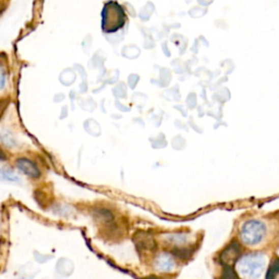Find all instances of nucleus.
Instances as JSON below:
<instances>
[{
	"mask_svg": "<svg viewBox=\"0 0 279 279\" xmlns=\"http://www.w3.org/2000/svg\"><path fill=\"white\" fill-rule=\"evenodd\" d=\"M265 266L264 257L260 253H251L243 257L238 263L239 272L249 279L260 277Z\"/></svg>",
	"mask_w": 279,
	"mask_h": 279,
	"instance_id": "nucleus-1",
	"label": "nucleus"
},
{
	"mask_svg": "<svg viewBox=\"0 0 279 279\" xmlns=\"http://www.w3.org/2000/svg\"><path fill=\"white\" fill-rule=\"evenodd\" d=\"M266 227L265 225L259 220H250L246 221L240 230V236H241L242 241L245 244L255 245L260 243L265 236Z\"/></svg>",
	"mask_w": 279,
	"mask_h": 279,
	"instance_id": "nucleus-2",
	"label": "nucleus"
},
{
	"mask_svg": "<svg viewBox=\"0 0 279 279\" xmlns=\"http://www.w3.org/2000/svg\"><path fill=\"white\" fill-rule=\"evenodd\" d=\"M15 166L24 174L25 176L33 178V179H38L41 177V170L37 167L34 161H32L29 158L25 157H21L15 160Z\"/></svg>",
	"mask_w": 279,
	"mask_h": 279,
	"instance_id": "nucleus-3",
	"label": "nucleus"
},
{
	"mask_svg": "<svg viewBox=\"0 0 279 279\" xmlns=\"http://www.w3.org/2000/svg\"><path fill=\"white\" fill-rule=\"evenodd\" d=\"M0 179L6 180V181L17 182V181H19V177L15 175V173L11 168L0 166Z\"/></svg>",
	"mask_w": 279,
	"mask_h": 279,
	"instance_id": "nucleus-4",
	"label": "nucleus"
},
{
	"mask_svg": "<svg viewBox=\"0 0 279 279\" xmlns=\"http://www.w3.org/2000/svg\"><path fill=\"white\" fill-rule=\"evenodd\" d=\"M156 265L161 270H169L170 268H173V266H174V261H173L172 258L168 257V255H161V257L157 260V264Z\"/></svg>",
	"mask_w": 279,
	"mask_h": 279,
	"instance_id": "nucleus-5",
	"label": "nucleus"
},
{
	"mask_svg": "<svg viewBox=\"0 0 279 279\" xmlns=\"http://www.w3.org/2000/svg\"><path fill=\"white\" fill-rule=\"evenodd\" d=\"M7 69L6 67L0 63V90H3L5 87H6V83H7Z\"/></svg>",
	"mask_w": 279,
	"mask_h": 279,
	"instance_id": "nucleus-6",
	"label": "nucleus"
},
{
	"mask_svg": "<svg viewBox=\"0 0 279 279\" xmlns=\"http://www.w3.org/2000/svg\"><path fill=\"white\" fill-rule=\"evenodd\" d=\"M5 159H6V154L2 149H0V160H5Z\"/></svg>",
	"mask_w": 279,
	"mask_h": 279,
	"instance_id": "nucleus-7",
	"label": "nucleus"
},
{
	"mask_svg": "<svg viewBox=\"0 0 279 279\" xmlns=\"http://www.w3.org/2000/svg\"><path fill=\"white\" fill-rule=\"evenodd\" d=\"M3 107H2V105H0V116H2V113H3Z\"/></svg>",
	"mask_w": 279,
	"mask_h": 279,
	"instance_id": "nucleus-8",
	"label": "nucleus"
}]
</instances>
